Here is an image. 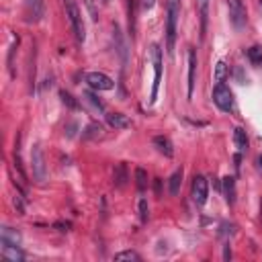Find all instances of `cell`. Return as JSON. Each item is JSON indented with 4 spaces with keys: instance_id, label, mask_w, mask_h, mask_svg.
I'll return each instance as SVG.
<instances>
[{
    "instance_id": "obj_8",
    "label": "cell",
    "mask_w": 262,
    "mask_h": 262,
    "mask_svg": "<svg viewBox=\"0 0 262 262\" xmlns=\"http://www.w3.org/2000/svg\"><path fill=\"white\" fill-rule=\"evenodd\" d=\"M86 82H88V86L94 88V90H113L115 88L113 78H109L103 72H88L86 74Z\"/></svg>"
},
{
    "instance_id": "obj_29",
    "label": "cell",
    "mask_w": 262,
    "mask_h": 262,
    "mask_svg": "<svg viewBox=\"0 0 262 262\" xmlns=\"http://www.w3.org/2000/svg\"><path fill=\"white\" fill-rule=\"evenodd\" d=\"M12 205L17 207V211L21 213V215H25V211H27V207H25V199H23V195H17L15 199H12Z\"/></svg>"
},
{
    "instance_id": "obj_13",
    "label": "cell",
    "mask_w": 262,
    "mask_h": 262,
    "mask_svg": "<svg viewBox=\"0 0 262 262\" xmlns=\"http://www.w3.org/2000/svg\"><path fill=\"white\" fill-rule=\"evenodd\" d=\"M127 181H129L127 164H125V162H121V164H117V166H115V172H113V185H115L117 188H123V187L127 185Z\"/></svg>"
},
{
    "instance_id": "obj_12",
    "label": "cell",
    "mask_w": 262,
    "mask_h": 262,
    "mask_svg": "<svg viewBox=\"0 0 262 262\" xmlns=\"http://www.w3.org/2000/svg\"><path fill=\"white\" fill-rule=\"evenodd\" d=\"M0 242H2L4 246H19L21 244V233L17 229L4 225L2 229H0Z\"/></svg>"
},
{
    "instance_id": "obj_32",
    "label": "cell",
    "mask_w": 262,
    "mask_h": 262,
    "mask_svg": "<svg viewBox=\"0 0 262 262\" xmlns=\"http://www.w3.org/2000/svg\"><path fill=\"white\" fill-rule=\"evenodd\" d=\"M154 4H156V0H142V6H144L146 10H150V8H154Z\"/></svg>"
},
{
    "instance_id": "obj_2",
    "label": "cell",
    "mask_w": 262,
    "mask_h": 262,
    "mask_svg": "<svg viewBox=\"0 0 262 262\" xmlns=\"http://www.w3.org/2000/svg\"><path fill=\"white\" fill-rule=\"evenodd\" d=\"M64 6H66V15L72 23V29L76 33V39L80 43H84L86 39V29H84V21H82V12L76 4V0H64Z\"/></svg>"
},
{
    "instance_id": "obj_9",
    "label": "cell",
    "mask_w": 262,
    "mask_h": 262,
    "mask_svg": "<svg viewBox=\"0 0 262 262\" xmlns=\"http://www.w3.org/2000/svg\"><path fill=\"white\" fill-rule=\"evenodd\" d=\"M195 82H197V51L188 49V86H187V99H192L195 92Z\"/></svg>"
},
{
    "instance_id": "obj_33",
    "label": "cell",
    "mask_w": 262,
    "mask_h": 262,
    "mask_svg": "<svg viewBox=\"0 0 262 262\" xmlns=\"http://www.w3.org/2000/svg\"><path fill=\"white\" fill-rule=\"evenodd\" d=\"M56 229H60V231H68V229H70V224H68V222H66V224H64V222H58V224H56Z\"/></svg>"
},
{
    "instance_id": "obj_1",
    "label": "cell",
    "mask_w": 262,
    "mask_h": 262,
    "mask_svg": "<svg viewBox=\"0 0 262 262\" xmlns=\"http://www.w3.org/2000/svg\"><path fill=\"white\" fill-rule=\"evenodd\" d=\"M178 17H181V0H168V4H166V51H168V56L174 53Z\"/></svg>"
},
{
    "instance_id": "obj_30",
    "label": "cell",
    "mask_w": 262,
    "mask_h": 262,
    "mask_svg": "<svg viewBox=\"0 0 262 262\" xmlns=\"http://www.w3.org/2000/svg\"><path fill=\"white\" fill-rule=\"evenodd\" d=\"M84 4L88 6V10H90L92 19H94V21H99V10H96V4H94V0H84Z\"/></svg>"
},
{
    "instance_id": "obj_19",
    "label": "cell",
    "mask_w": 262,
    "mask_h": 262,
    "mask_svg": "<svg viewBox=\"0 0 262 262\" xmlns=\"http://www.w3.org/2000/svg\"><path fill=\"white\" fill-rule=\"evenodd\" d=\"M233 144H236L238 151H242V154L248 150V137H246V131H244L242 127H236V129H233Z\"/></svg>"
},
{
    "instance_id": "obj_28",
    "label": "cell",
    "mask_w": 262,
    "mask_h": 262,
    "mask_svg": "<svg viewBox=\"0 0 262 262\" xmlns=\"http://www.w3.org/2000/svg\"><path fill=\"white\" fill-rule=\"evenodd\" d=\"M84 99H86V101H88V103L96 109V111H105V105H103L99 99H96V96H94L92 92H86V94H84Z\"/></svg>"
},
{
    "instance_id": "obj_6",
    "label": "cell",
    "mask_w": 262,
    "mask_h": 262,
    "mask_svg": "<svg viewBox=\"0 0 262 262\" xmlns=\"http://www.w3.org/2000/svg\"><path fill=\"white\" fill-rule=\"evenodd\" d=\"M227 10H229V21L236 29L246 27V6L242 0H227Z\"/></svg>"
},
{
    "instance_id": "obj_20",
    "label": "cell",
    "mask_w": 262,
    "mask_h": 262,
    "mask_svg": "<svg viewBox=\"0 0 262 262\" xmlns=\"http://www.w3.org/2000/svg\"><path fill=\"white\" fill-rule=\"evenodd\" d=\"M227 74H229V68H227V64L224 62V60H219L217 64H215V72H213V80L217 82V84H222V82L227 78Z\"/></svg>"
},
{
    "instance_id": "obj_25",
    "label": "cell",
    "mask_w": 262,
    "mask_h": 262,
    "mask_svg": "<svg viewBox=\"0 0 262 262\" xmlns=\"http://www.w3.org/2000/svg\"><path fill=\"white\" fill-rule=\"evenodd\" d=\"M135 181H137V188L146 190V187H148V172L144 168H135Z\"/></svg>"
},
{
    "instance_id": "obj_14",
    "label": "cell",
    "mask_w": 262,
    "mask_h": 262,
    "mask_svg": "<svg viewBox=\"0 0 262 262\" xmlns=\"http://www.w3.org/2000/svg\"><path fill=\"white\" fill-rule=\"evenodd\" d=\"M154 146H156V150L160 151V154H164L166 158H172V156H174L172 142L168 140L166 135H156V137H154Z\"/></svg>"
},
{
    "instance_id": "obj_18",
    "label": "cell",
    "mask_w": 262,
    "mask_h": 262,
    "mask_svg": "<svg viewBox=\"0 0 262 262\" xmlns=\"http://www.w3.org/2000/svg\"><path fill=\"white\" fill-rule=\"evenodd\" d=\"M224 195H225V201L229 205L236 203V181H233L231 176L224 178Z\"/></svg>"
},
{
    "instance_id": "obj_21",
    "label": "cell",
    "mask_w": 262,
    "mask_h": 262,
    "mask_svg": "<svg viewBox=\"0 0 262 262\" xmlns=\"http://www.w3.org/2000/svg\"><path fill=\"white\" fill-rule=\"evenodd\" d=\"M181 185H183V170H176L172 176H170V195L176 197L178 190H181Z\"/></svg>"
},
{
    "instance_id": "obj_22",
    "label": "cell",
    "mask_w": 262,
    "mask_h": 262,
    "mask_svg": "<svg viewBox=\"0 0 262 262\" xmlns=\"http://www.w3.org/2000/svg\"><path fill=\"white\" fill-rule=\"evenodd\" d=\"M101 135H103V127L99 123H90V125L84 129V133H82L84 140H96V137H101Z\"/></svg>"
},
{
    "instance_id": "obj_10",
    "label": "cell",
    "mask_w": 262,
    "mask_h": 262,
    "mask_svg": "<svg viewBox=\"0 0 262 262\" xmlns=\"http://www.w3.org/2000/svg\"><path fill=\"white\" fill-rule=\"evenodd\" d=\"M25 8H27V15H29V21H33V23H39L45 17L43 0H25Z\"/></svg>"
},
{
    "instance_id": "obj_17",
    "label": "cell",
    "mask_w": 262,
    "mask_h": 262,
    "mask_svg": "<svg viewBox=\"0 0 262 262\" xmlns=\"http://www.w3.org/2000/svg\"><path fill=\"white\" fill-rule=\"evenodd\" d=\"M2 258L10 260V262H23L25 254L19 250V246H4L2 244Z\"/></svg>"
},
{
    "instance_id": "obj_7",
    "label": "cell",
    "mask_w": 262,
    "mask_h": 262,
    "mask_svg": "<svg viewBox=\"0 0 262 262\" xmlns=\"http://www.w3.org/2000/svg\"><path fill=\"white\" fill-rule=\"evenodd\" d=\"M207 197H209V183L205 176L199 174L192 178V201L197 207H203L207 203Z\"/></svg>"
},
{
    "instance_id": "obj_5",
    "label": "cell",
    "mask_w": 262,
    "mask_h": 262,
    "mask_svg": "<svg viewBox=\"0 0 262 262\" xmlns=\"http://www.w3.org/2000/svg\"><path fill=\"white\" fill-rule=\"evenodd\" d=\"M213 103L222 109V111H225V113H229L231 109H233V94H231V90L224 84V82L215 86V90H213Z\"/></svg>"
},
{
    "instance_id": "obj_15",
    "label": "cell",
    "mask_w": 262,
    "mask_h": 262,
    "mask_svg": "<svg viewBox=\"0 0 262 262\" xmlns=\"http://www.w3.org/2000/svg\"><path fill=\"white\" fill-rule=\"evenodd\" d=\"M199 4V17H201V39L207 33V21H209V0H197Z\"/></svg>"
},
{
    "instance_id": "obj_23",
    "label": "cell",
    "mask_w": 262,
    "mask_h": 262,
    "mask_svg": "<svg viewBox=\"0 0 262 262\" xmlns=\"http://www.w3.org/2000/svg\"><path fill=\"white\" fill-rule=\"evenodd\" d=\"M248 60H250L254 66H262V47L254 45L248 49Z\"/></svg>"
},
{
    "instance_id": "obj_26",
    "label": "cell",
    "mask_w": 262,
    "mask_h": 262,
    "mask_svg": "<svg viewBox=\"0 0 262 262\" xmlns=\"http://www.w3.org/2000/svg\"><path fill=\"white\" fill-rule=\"evenodd\" d=\"M137 207H140V219H142V224H148V219H150V207H148V201L142 199Z\"/></svg>"
},
{
    "instance_id": "obj_3",
    "label": "cell",
    "mask_w": 262,
    "mask_h": 262,
    "mask_svg": "<svg viewBox=\"0 0 262 262\" xmlns=\"http://www.w3.org/2000/svg\"><path fill=\"white\" fill-rule=\"evenodd\" d=\"M31 168H33V178L37 183L47 181V164H45L43 150H41L39 144H35L33 150H31Z\"/></svg>"
},
{
    "instance_id": "obj_16",
    "label": "cell",
    "mask_w": 262,
    "mask_h": 262,
    "mask_svg": "<svg viewBox=\"0 0 262 262\" xmlns=\"http://www.w3.org/2000/svg\"><path fill=\"white\" fill-rule=\"evenodd\" d=\"M113 41H115V45H117V51H119L121 60L127 62V45H125V41H123V37H121L119 25H113Z\"/></svg>"
},
{
    "instance_id": "obj_24",
    "label": "cell",
    "mask_w": 262,
    "mask_h": 262,
    "mask_svg": "<svg viewBox=\"0 0 262 262\" xmlns=\"http://www.w3.org/2000/svg\"><path fill=\"white\" fill-rule=\"evenodd\" d=\"M115 260H117V262H123V260H129V262H140V260H142V256L137 254V252H133V250H125V252H119V254H115Z\"/></svg>"
},
{
    "instance_id": "obj_34",
    "label": "cell",
    "mask_w": 262,
    "mask_h": 262,
    "mask_svg": "<svg viewBox=\"0 0 262 262\" xmlns=\"http://www.w3.org/2000/svg\"><path fill=\"white\" fill-rule=\"evenodd\" d=\"M224 258H225V260H229V258H231V250H229V246H225V252H224Z\"/></svg>"
},
{
    "instance_id": "obj_11",
    "label": "cell",
    "mask_w": 262,
    "mask_h": 262,
    "mask_svg": "<svg viewBox=\"0 0 262 262\" xmlns=\"http://www.w3.org/2000/svg\"><path fill=\"white\" fill-rule=\"evenodd\" d=\"M107 123L111 127H115V129H129L133 125L131 119L127 115H123V113H109L107 115Z\"/></svg>"
},
{
    "instance_id": "obj_4",
    "label": "cell",
    "mask_w": 262,
    "mask_h": 262,
    "mask_svg": "<svg viewBox=\"0 0 262 262\" xmlns=\"http://www.w3.org/2000/svg\"><path fill=\"white\" fill-rule=\"evenodd\" d=\"M151 58H154V84H151L150 103L154 105L158 101V90H160V82H162V51L158 45H151Z\"/></svg>"
},
{
    "instance_id": "obj_35",
    "label": "cell",
    "mask_w": 262,
    "mask_h": 262,
    "mask_svg": "<svg viewBox=\"0 0 262 262\" xmlns=\"http://www.w3.org/2000/svg\"><path fill=\"white\" fill-rule=\"evenodd\" d=\"M258 164H260V168H262V156H260V158H258Z\"/></svg>"
},
{
    "instance_id": "obj_27",
    "label": "cell",
    "mask_w": 262,
    "mask_h": 262,
    "mask_svg": "<svg viewBox=\"0 0 262 262\" xmlns=\"http://www.w3.org/2000/svg\"><path fill=\"white\" fill-rule=\"evenodd\" d=\"M60 96H62V101H64V105H68V107H70V109H78L80 105L74 101V96L70 94V92H66V90H62L60 92Z\"/></svg>"
},
{
    "instance_id": "obj_31",
    "label": "cell",
    "mask_w": 262,
    "mask_h": 262,
    "mask_svg": "<svg viewBox=\"0 0 262 262\" xmlns=\"http://www.w3.org/2000/svg\"><path fill=\"white\" fill-rule=\"evenodd\" d=\"M219 233H222V236H227V233H229V236H231V233H233V225L224 224V225H222V231H219Z\"/></svg>"
},
{
    "instance_id": "obj_36",
    "label": "cell",
    "mask_w": 262,
    "mask_h": 262,
    "mask_svg": "<svg viewBox=\"0 0 262 262\" xmlns=\"http://www.w3.org/2000/svg\"><path fill=\"white\" fill-rule=\"evenodd\" d=\"M260 4H262V0H260Z\"/></svg>"
}]
</instances>
